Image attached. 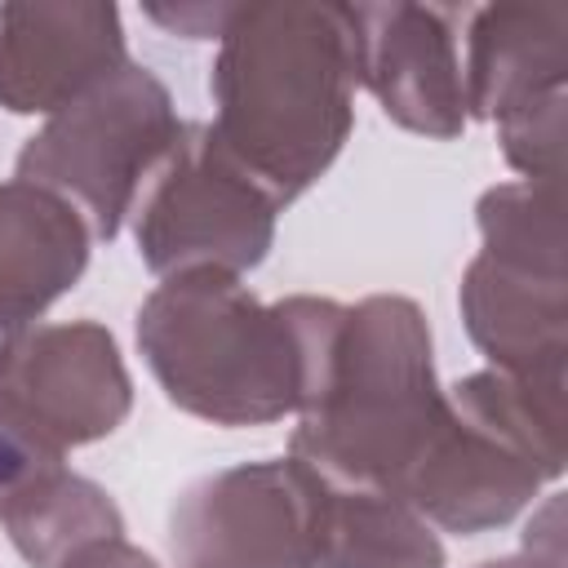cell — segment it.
I'll list each match as a JSON object with an SVG mask.
<instances>
[{
  "label": "cell",
  "instance_id": "6da1fadb",
  "mask_svg": "<svg viewBox=\"0 0 568 568\" xmlns=\"http://www.w3.org/2000/svg\"><path fill=\"white\" fill-rule=\"evenodd\" d=\"M351 4H235L209 75L213 138L284 209L311 191L355 129Z\"/></svg>",
  "mask_w": 568,
  "mask_h": 568
},
{
  "label": "cell",
  "instance_id": "7a4b0ae2",
  "mask_svg": "<svg viewBox=\"0 0 568 568\" xmlns=\"http://www.w3.org/2000/svg\"><path fill=\"white\" fill-rule=\"evenodd\" d=\"M444 413L448 395L435 377L430 324L413 297L315 302L311 373L288 457L333 484L399 493Z\"/></svg>",
  "mask_w": 568,
  "mask_h": 568
},
{
  "label": "cell",
  "instance_id": "3957f363",
  "mask_svg": "<svg viewBox=\"0 0 568 568\" xmlns=\"http://www.w3.org/2000/svg\"><path fill=\"white\" fill-rule=\"evenodd\" d=\"M315 302H262L240 275L182 271L138 306V351L173 408L213 426H271L302 408Z\"/></svg>",
  "mask_w": 568,
  "mask_h": 568
},
{
  "label": "cell",
  "instance_id": "277c9868",
  "mask_svg": "<svg viewBox=\"0 0 568 568\" xmlns=\"http://www.w3.org/2000/svg\"><path fill=\"white\" fill-rule=\"evenodd\" d=\"M559 475L564 386L484 368L453 386L439 430L395 497L426 524L470 537L510 524Z\"/></svg>",
  "mask_w": 568,
  "mask_h": 568
},
{
  "label": "cell",
  "instance_id": "5b68a950",
  "mask_svg": "<svg viewBox=\"0 0 568 568\" xmlns=\"http://www.w3.org/2000/svg\"><path fill=\"white\" fill-rule=\"evenodd\" d=\"M182 133L164 80L138 62L115 67L71 106L53 111L18 151V178L62 195L93 240H115L160 155Z\"/></svg>",
  "mask_w": 568,
  "mask_h": 568
},
{
  "label": "cell",
  "instance_id": "8992f818",
  "mask_svg": "<svg viewBox=\"0 0 568 568\" xmlns=\"http://www.w3.org/2000/svg\"><path fill=\"white\" fill-rule=\"evenodd\" d=\"M280 204L240 169L209 124H182L133 200V240L160 280L253 271L275 244Z\"/></svg>",
  "mask_w": 568,
  "mask_h": 568
},
{
  "label": "cell",
  "instance_id": "52a82bcc",
  "mask_svg": "<svg viewBox=\"0 0 568 568\" xmlns=\"http://www.w3.org/2000/svg\"><path fill=\"white\" fill-rule=\"evenodd\" d=\"M324 479L297 457L213 470L169 510L178 568H306Z\"/></svg>",
  "mask_w": 568,
  "mask_h": 568
},
{
  "label": "cell",
  "instance_id": "ba28073f",
  "mask_svg": "<svg viewBox=\"0 0 568 568\" xmlns=\"http://www.w3.org/2000/svg\"><path fill=\"white\" fill-rule=\"evenodd\" d=\"M0 399L53 444L106 439L133 408L124 355L98 320L31 324L0 337Z\"/></svg>",
  "mask_w": 568,
  "mask_h": 568
},
{
  "label": "cell",
  "instance_id": "9c48e42d",
  "mask_svg": "<svg viewBox=\"0 0 568 568\" xmlns=\"http://www.w3.org/2000/svg\"><path fill=\"white\" fill-rule=\"evenodd\" d=\"M355 80L377 98L386 120L422 138H457L466 129L462 9L453 4H351Z\"/></svg>",
  "mask_w": 568,
  "mask_h": 568
},
{
  "label": "cell",
  "instance_id": "30bf717a",
  "mask_svg": "<svg viewBox=\"0 0 568 568\" xmlns=\"http://www.w3.org/2000/svg\"><path fill=\"white\" fill-rule=\"evenodd\" d=\"M129 62L115 4H0V106L53 115Z\"/></svg>",
  "mask_w": 568,
  "mask_h": 568
},
{
  "label": "cell",
  "instance_id": "8fae6325",
  "mask_svg": "<svg viewBox=\"0 0 568 568\" xmlns=\"http://www.w3.org/2000/svg\"><path fill=\"white\" fill-rule=\"evenodd\" d=\"M462 89L466 115L510 120L564 98L568 75V4L501 0L462 9Z\"/></svg>",
  "mask_w": 568,
  "mask_h": 568
},
{
  "label": "cell",
  "instance_id": "7c38bea8",
  "mask_svg": "<svg viewBox=\"0 0 568 568\" xmlns=\"http://www.w3.org/2000/svg\"><path fill=\"white\" fill-rule=\"evenodd\" d=\"M457 302L470 342L493 359V368L524 382L564 386V355H568L564 266L475 253L462 275Z\"/></svg>",
  "mask_w": 568,
  "mask_h": 568
},
{
  "label": "cell",
  "instance_id": "4fadbf2b",
  "mask_svg": "<svg viewBox=\"0 0 568 568\" xmlns=\"http://www.w3.org/2000/svg\"><path fill=\"white\" fill-rule=\"evenodd\" d=\"M89 222L53 191L0 182V337L31 328L89 266Z\"/></svg>",
  "mask_w": 568,
  "mask_h": 568
},
{
  "label": "cell",
  "instance_id": "5bb4252c",
  "mask_svg": "<svg viewBox=\"0 0 568 568\" xmlns=\"http://www.w3.org/2000/svg\"><path fill=\"white\" fill-rule=\"evenodd\" d=\"M306 568H444V546L395 493L324 479Z\"/></svg>",
  "mask_w": 568,
  "mask_h": 568
},
{
  "label": "cell",
  "instance_id": "9a60e30c",
  "mask_svg": "<svg viewBox=\"0 0 568 568\" xmlns=\"http://www.w3.org/2000/svg\"><path fill=\"white\" fill-rule=\"evenodd\" d=\"M0 528L31 568H58L71 550L98 537H124V519L111 493L75 470H58L31 497L9 506L0 515Z\"/></svg>",
  "mask_w": 568,
  "mask_h": 568
},
{
  "label": "cell",
  "instance_id": "2e32d148",
  "mask_svg": "<svg viewBox=\"0 0 568 568\" xmlns=\"http://www.w3.org/2000/svg\"><path fill=\"white\" fill-rule=\"evenodd\" d=\"M58 470H67V448L27 422L9 399H0V515L49 484Z\"/></svg>",
  "mask_w": 568,
  "mask_h": 568
},
{
  "label": "cell",
  "instance_id": "e0dca14e",
  "mask_svg": "<svg viewBox=\"0 0 568 568\" xmlns=\"http://www.w3.org/2000/svg\"><path fill=\"white\" fill-rule=\"evenodd\" d=\"M501 133V155L510 169H519V182H546L564 186V142H568V120H564V98L541 102L524 115H510L497 124Z\"/></svg>",
  "mask_w": 568,
  "mask_h": 568
},
{
  "label": "cell",
  "instance_id": "ac0fdd59",
  "mask_svg": "<svg viewBox=\"0 0 568 568\" xmlns=\"http://www.w3.org/2000/svg\"><path fill=\"white\" fill-rule=\"evenodd\" d=\"M475 568H564V537H559V497L546 501V510L528 524L524 550L506 559H488Z\"/></svg>",
  "mask_w": 568,
  "mask_h": 568
},
{
  "label": "cell",
  "instance_id": "d6986e66",
  "mask_svg": "<svg viewBox=\"0 0 568 568\" xmlns=\"http://www.w3.org/2000/svg\"><path fill=\"white\" fill-rule=\"evenodd\" d=\"M231 13H235V4H178V9L151 4L146 9L151 22H160L173 36H186V40H217L226 31Z\"/></svg>",
  "mask_w": 568,
  "mask_h": 568
},
{
  "label": "cell",
  "instance_id": "ffe728a7",
  "mask_svg": "<svg viewBox=\"0 0 568 568\" xmlns=\"http://www.w3.org/2000/svg\"><path fill=\"white\" fill-rule=\"evenodd\" d=\"M58 568H160V564L146 550H138L133 541H124V537H98V541L71 550Z\"/></svg>",
  "mask_w": 568,
  "mask_h": 568
}]
</instances>
